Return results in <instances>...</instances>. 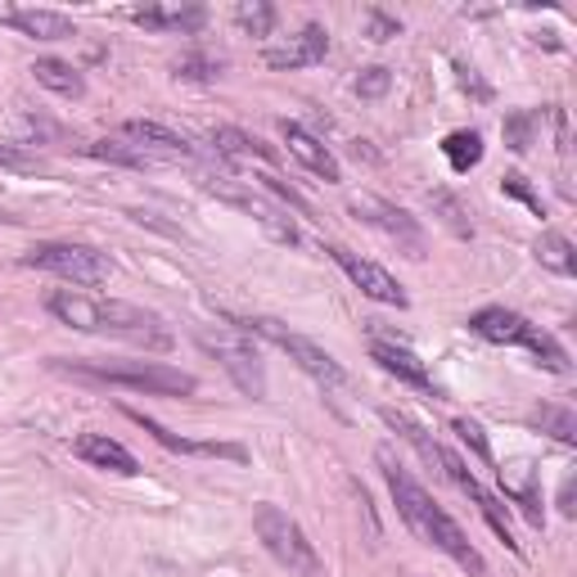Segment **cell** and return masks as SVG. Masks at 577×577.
<instances>
[{
    "label": "cell",
    "mask_w": 577,
    "mask_h": 577,
    "mask_svg": "<svg viewBox=\"0 0 577 577\" xmlns=\"http://www.w3.org/2000/svg\"><path fill=\"white\" fill-rule=\"evenodd\" d=\"M329 55V32L321 23H308V27H298L289 41L280 46H266L262 59L266 68H276V73H293V68H308V63H321Z\"/></svg>",
    "instance_id": "8fae6325"
},
{
    "label": "cell",
    "mask_w": 577,
    "mask_h": 577,
    "mask_svg": "<svg viewBox=\"0 0 577 577\" xmlns=\"http://www.w3.org/2000/svg\"><path fill=\"white\" fill-rule=\"evenodd\" d=\"M122 416L127 420H135V424H141L149 437H154V443L158 447H167V452H177V456H203V443H190V437H177L172 429H163L154 416H145V411H135V406H122Z\"/></svg>",
    "instance_id": "603a6c76"
},
{
    "label": "cell",
    "mask_w": 577,
    "mask_h": 577,
    "mask_svg": "<svg viewBox=\"0 0 577 577\" xmlns=\"http://www.w3.org/2000/svg\"><path fill=\"white\" fill-rule=\"evenodd\" d=\"M199 344L221 361V370L235 380V388H240L244 397L266 401V365H262L253 338L244 329H221V325L217 329H199Z\"/></svg>",
    "instance_id": "ba28073f"
},
{
    "label": "cell",
    "mask_w": 577,
    "mask_h": 577,
    "mask_svg": "<svg viewBox=\"0 0 577 577\" xmlns=\"http://www.w3.org/2000/svg\"><path fill=\"white\" fill-rule=\"evenodd\" d=\"M257 181H262V185H266L271 194H280L285 203H293V208H298V213H308V203H302V199H298V194H293V190H289L285 181H276V177H257Z\"/></svg>",
    "instance_id": "8d00e7d4"
},
{
    "label": "cell",
    "mask_w": 577,
    "mask_h": 577,
    "mask_svg": "<svg viewBox=\"0 0 577 577\" xmlns=\"http://www.w3.org/2000/svg\"><path fill=\"white\" fill-rule=\"evenodd\" d=\"M0 167H5V172H46V163L23 145H0Z\"/></svg>",
    "instance_id": "4dcf8cb0"
},
{
    "label": "cell",
    "mask_w": 577,
    "mask_h": 577,
    "mask_svg": "<svg viewBox=\"0 0 577 577\" xmlns=\"http://www.w3.org/2000/svg\"><path fill=\"white\" fill-rule=\"evenodd\" d=\"M46 312L59 325L82 329V334H113V338H127V344H135V348H149V352L172 348V329L163 325V316L135 308V302L95 298V293H77V289H55L46 298Z\"/></svg>",
    "instance_id": "7a4b0ae2"
},
{
    "label": "cell",
    "mask_w": 577,
    "mask_h": 577,
    "mask_svg": "<svg viewBox=\"0 0 577 577\" xmlns=\"http://www.w3.org/2000/svg\"><path fill=\"white\" fill-rule=\"evenodd\" d=\"M456 82H460V91H469L473 99H492V86L479 77V68H469L465 59H456Z\"/></svg>",
    "instance_id": "d590c367"
},
{
    "label": "cell",
    "mask_w": 577,
    "mask_h": 577,
    "mask_svg": "<svg viewBox=\"0 0 577 577\" xmlns=\"http://www.w3.org/2000/svg\"><path fill=\"white\" fill-rule=\"evenodd\" d=\"M208 141H213V149L221 154V158H235V163H276V149L271 145H262L257 135H249V131H240V127H213L208 131Z\"/></svg>",
    "instance_id": "e0dca14e"
},
{
    "label": "cell",
    "mask_w": 577,
    "mask_h": 577,
    "mask_svg": "<svg viewBox=\"0 0 577 577\" xmlns=\"http://www.w3.org/2000/svg\"><path fill=\"white\" fill-rule=\"evenodd\" d=\"M253 532L266 546V555L276 560L280 568H289V577H321V555L308 541V532L298 528V519H289L280 505L262 501L253 510Z\"/></svg>",
    "instance_id": "277c9868"
},
{
    "label": "cell",
    "mask_w": 577,
    "mask_h": 577,
    "mask_svg": "<svg viewBox=\"0 0 577 577\" xmlns=\"http://www.w3.org/2000/svg\"><path fill=\"white\" fill-rule=\"evenodd\" d=\"M235 329H244V334H262V338H271L280 352H289V361L302 370V375H312L321 388H344L348 384V370L338 365L321 344H312V338H302V334H293V329H285L280 321H271V316H253V321H240Z\"/></svg>",
    "instance_id": "8992f818"
},
{
    "label": "cell",
    "mask_w": 577,
    "mask_h": 577,
    "mask_svg": "<svg viewBox=\"0 0 577 577\" xmlns=\"http://www.w3.org/2000/svg\"><path fill=\"white\" fill-rule=\"evenodd\" d=\"M235 203H240L244 213H253V217H257V226H262L276 244H298V226H293V217H289V213L271 208V203H262V199H253V194H244V190H240V199H235Z\"/></svg>",
    "instance_id": "ffe728a7"
},
{
    "label": "cell",
    "mask_w": 577,
    "mask_h": 577,
    "mask_svg": "<svg viewBox=\"0 0 577 577\" xmlns=\"http://www.w3.org/2000/svg\"><path fill=\"white\" fill-rule=\"evenodd\" d=\"M10 27H19L23 37L32 41H68V37H77V27L68 14H55V10H5L0 14Z\"/></svg>",
    "instance_id": "2e32d148"
},
{
    "label": "cell",
    "mask_w": 577,
    "mask_h": 577,
    "mask_svg": "<svg viewBox=\"0 0 577 577\" xmlns=\"http://www.w3.org/2000/svg\"><path fill=\"white\" fill-rule=\"evenodd\" d=\"M501 190H505V194H515V199H524L537 217H546V203H541V194H537V190H532V185H528L519 172H510V177H505V181H501Z\"/></svg>",
    "instance_id": "836d02e7"
},
{
    "label": "cell",
    "mask_w": 577,
    "mask_h": 577,
    "mask_svg": "<svg viewBox=\"0 0 577 577\" xmlns=\"http://www.w3.org/2000/svg\"><path fill=\"white\" fill-rule=\"evenodd\" d=\"M429 203L437 213H443V221L456 230V235H469V221H465V213H460V203L452 199V194H429Z\"/></svg>",
    "instance_id": "e575fe53"
},
{
    "label": "cell",
    "mask_w": 577,
    "mask_h": 577,
    "mask_svg": "<svg viewBox=\"0 0 577 577\" xmlns=\"http://www.w3.org/2000/svg\"><path fill=\"white\" fill-rule=\"evenodd\" d=\"M443 154H447V163H452V172H469V167H479L483 163V135L479 131H452L447 141H443Z\"/></svg>",
    "instance_id": "7402d4cb"
},
{
    "label": "cell",
    "mask_w": 577,
    "mask_h": 577,
    "mask_svg": "<svg viewBox=\"0 0 577 577\" xmlns=\"http://www.w3.org/2000/svg\"><path fill=\"white\" fill-rule=\"evenodd\" d=\"M118 135H122V141H131V145H141L145 154H154L158 163H181V158L194 154V145L185 141V135H177L172 127H163V122H149V118L122 122Z\"/></svg>",
    "instance_id": "7c38bea8"
},
{
    "label": "cell",
    "mask_w": 577,
    "mask_h": 577,
    "mask_svg": "<svg viewBox=\"0 0 577 577\" xmlns=\"http://www.w3.org/2000/svg\"><path fill=\"white\" fill-rule=\"evenodd\" d=\"M469 329L488 338V344H501V348H528L537 357V365H546L551 375H568V352L560 348V338L546 334L541 325H532L528 316L510 312V308H479L469 316Z\"/></svg>",
    "instance_id": "3957f363"
},
{
    "label": "cell",
    "mask_w": 577,
    "mask_h": 577,
    "mask_svg": "<svg viewBox=\"0 0 577 577\" xmlns=\"http://www.w3.org/2000/svg\"><path fill=\"white\" fill-rule=\"evenodd\" d=\"M276 5H266V0H244V5H235V23H240L244 37H257L266 41L271 32H276Z\"/></svg>",
    "instance_id": "4316f807"
},
{
    "label": "cell",
    "mask_w": 577,
    "mask_h": 577,
    "mask_svg": "<svg viewBox=\"0 0 577 577\" xmlns=\"http://www.w3.org/2000/svg\"><path fill=\"white\" fill-rule=\"evenodd\" d=\"M352 213L365 217L370 226H380L388 240H397L406 249V257H424V230H420V221L411 213H401L397 203H388V199H357Z\"/></svg>",
    "instance_id": "30bf717a"
},
{
    "label": "cell",
    "mask_w": 577,
    "mask_h": 577,
    "mask_svg": "<svg viewBox=\"0 0 577 577\" xmlns=\"http://www.w3.org/2000/svg\"><path fill=\"white\" fill-rule=\"evenodd\" d=\"M537 127H541V113H532V109H515V113H505V122H501L505 149H510V154H528V149H532V141H537Z\"/></svg>",
    "instance_id": "484cf974"
},
{
    "label": "cell",
    "mask_w": 577,
    "mask_h": 577,
    "mask_svg": "<svg viewBox=\"0 0 577 577\" xmlns=\"http://www.w3.org/2000/svg\"><path fill=\"white\" fill-rule=\"evenodd\" d=\"M91 158H105V163H122V167H158L154 154H145L141 145L122 141V135H105V141L91 145Z\"/></svg>",
    "instance_id": "d4e9b609"
},
{
    "label": "cell",
    "mask_w": 577,
    "mask_h": 577,
    "mask_svg": "<svg viewBox=\"0 0 577 577\" xmlns=\"http://www.w3.org/2000/svg\"><path fill=\"white\" fill-rule=\"evenodd\" d=\"M73 370L77 380H99V384H118V388H135V393H199V380L185 375V370H172L163 361H131V365H118V361H73L63 365Z\"/></svg>",
    "instance_id": "5b68a950"
},
{
    "label": "cell",
    "mask_w": 577,
    "mask_h": 577,
    "mask_svg": "<svg viewBox=\"0 0 577 577\" xmlns=\"http://www.w3.org/2000/svg\"><path fill=\"white\" fill-rule=\"evenodd\" d=\"M23 266L50 271V276H59L68 285H82V289H99V285L113 280V257L91 249V244H37V249L23 253Z\"/></svg>",
    "instance_id": "52a82bcc"
},
{
    "label": "cell",
    "mask_w": 577,
    "mask_h": 577,
    "mask_svg": "<svg viewBox=\"0 0 577 577\" xmlns=\"http://www.w3.org/2000/svg\"><path fill=\"white\" fill-rule=\"evenodd\" d=\"M131 23H141L145 32H199L208 23V10H163V5H145L131 10Z\"/></svg>",
    "instance_id": "ac0fdd59"
},
{
    "label": "cell",
    "mask_w": 577,
    "mask_h": 577,
    "mask_svg": "<svg viewBox=\"0 0 577 577\" xmlns=\"http://www.w3.org/2000/svg\"><path fill=\"white\" fill-rule=\"evenodd\" d=\"M73 456L86 460V465H95V469L122 473V479H135V473H141V460H135V456L118 443V437H109V433H77V437H73Z\"/></svg>",
    "instance_id": "5bb4252c"
},
{
    "label": "cell",
    "mask_w": 577,
    "mask_h": 577,
    "mask_svg": "<svg viewBox=\"0 0 577 577\" xmlns=\"http://www.w3.org/2000/svg\"><path fill=\"white\" fill-rule=\"evenodd\" d=\"M172 73L185 77V82H213V77H221V59L217 55H203V50H190V55H181L172 63Z\"/></svg>",
    "instance_id": "f1b7e54d"
},
{
    "label": "cell",
    "mask_w": 577,
    "mask_h": 577,
    "mask_svg": "<svg viewBox=\"0 0 577 577\" xmlns=\"http://www.w3.org/2000/svg\"><path fill=\"white\" fill-rule=\"evenodd\" d=\"M338 266H344V276L365 293V298H375V302H384V308H406V289L388 276V271L380 266V262H370V257H361V253H352V249H344V244H329L325 249Z\"/></svg>",
    "instance_id": "9c48e42d"
},
{
    "label": "cell",
    "mask_w": 577,
    "mask_h": 577,
    "mask_svg": "<svg viewBox=\"0 0 577 577\" xmlns=\"http://www.w3.org/2000/svg\"><path fill=\"white\" fill-rule=\"evenodd\" d=\"M365 37L370 41H393V37H401V19H393L384 10H370L365 14Z\"/></svg>",
    "instance_id": "d6a6232c"
},
{
    "label": "cell",
    "mask_w": 577,
    "mask_h": 577,
    "mask_svg": "<svg viewBox=\"0 0 577 577\" xmlns=\"http://www.w3.org/2000/svg\"><path fill=\"white\" fill-rule=\"evenodd\" d=\"M375 460H380V469H384V483H388V492H393V501H397V515L406 519V528H411V532L424 541V546H433V551H443L447 560H456L465 573L488 577V564H483L479 551H473V541L465 537V528L443 510V505L433 501V492L416 479V473L393 456V447H380Z\"/></svg>",
    "instance_id": "6da1fadb"
},
{
    "label": "cell",
    "mask_w": 577,
    "mask_h": 577,
    "mask_svg": "<svg viewBox=\"0 0 577 577\" xmlns=\"http://www.w3.org/2000/svg\"><path fill=\"white\" fill-rule=\"evenodd\" d=\"M384 424H388V429H397V433L406 437V443H411V447L424 456V465H433L437 473H443V447H437V443H433V437H429L416 420H406V416H397V411H384Z\"/></svg>",
    "instance_id": "cb8c5ba5"
},
{
    "label": "cell",
    "mask_w": 577,
    "mask_h": 577,
    "mask_svg": "<svg viewBox=\"0 0 577 577\" xmlns=\"http://www.w3.org/2000/svg\"><path fill=\"white\" fill-rule=\"evenodd\" d=\"M452 429L460 433V443H465L473 456H479L483 465H496V460H492V447H488V437H483V429H479V424H473V420H456Z\"/></svg>",
    "instance_id": "1f68e13d"
},
{
    "label": "cell",
    "mask_w": 577,
    "mask_h": 577,
    "mask_svg": "<svg viewBox=\"0 0 577 577\" xmlns=\"http://www.w3.org/2000/svg\"><path fill=\"white\" fill-rule=\"evenodd\" d=\"M19 221H23V217H14L10 208H0V226H19Z\"/></svg>",
    "instance_id": "f35d334b"
},
{
    "label": "cell",
    "mask_w": 577,
    "mask_h": 577,
    "mask_svg": "<svg viewBox=\"0 0 577 577\" xmlns=\"http://www.w3.org/2000/svg\"><path fill=\"white\" fill-rule=\"evenodd\" d=\"M370 361H380V370H388V375H397L401 384H411L429 397H443V388H437V380L429 375V365L401 344H370Z\"/></svg>",
    "instance_id": "9a60e30c"
},
{
    "label": "cell",
    "mask_w": 577,
    "mask_h": 577,
    "mask_svg": "<svg viewBox=\"0 0 577 577\" xmlns=\"http://www.w3.org/2000/svg\"><path fill=\"white\" fill-rule=\"evenodd\" d=\"M388 91H393V73H388L384 63H370V68H361V73H357V95L361 99H384Z\"/></svg>",
    "instance_id": "f546056e"
},
{
    "label": "cell",
    "mask_w": 577,
    "mask_h": 577,
    "mask_svg": "<svg viewBox=\"0 0 577 577\" xmlns=\"http://www.w3.org/2000/svg\"><path fill=\"white\" fill-rule=\"evenodd\" d=\"M532 253H537V262L546 266V271H555V276H577V253L568 244V235L541 230V240L532 244Z\"/></svg>",
    "instance_id": "44dd1931"
},
{
    "label": "cell",
    "mask_w": 577,
    "mask_h": 577,
    "mask_svg": "<svg viewBox=\"0 0 577 577\" xmlns=\"http://www.w3.org/2000/svg\"><path fill=\"white\" fill-rule=\"evenodd\" d=\"M560 510L573 519V479H564V488H560Z\"/></svg>",
    "instance_id": "74e56055"
},
{
    "label": "cell",
    "mask_w": 577,
    "mask_h": 577,
    "mask_svg": "<svg viewBox=\"0 0 577 577\" xmlns=\"http://www.w3.org/2000/svg\"><path fill=\"white\" fill-rule=\"evenodd\" d=\"M32 77H37L46 91L63 95V99H82L86 95V77L68 59H37V63H32Z\"/></svg>",
    "instance_id": "d6986e66"
},
{
    "label": "cell",
    "mask_w": 577,
    "mask_h": 577,
    "mask_svg": "<svg viewBox=\"0 0 577 577\" xmlns=\"http://www.w3.org/2000/svg\"><path fill=\"white\" fill-rule=\"evenodd\" d=\"M532 424H541L551 437H560V443H568V447L577 443V420H573L568 406H537V411H532Z\"/></svg>",
    "instance_id": "83f0119b"
},
{
    "label": "cell",
    "mask_w": 577,
    "mask_h": 577,
    "mask_svg": "<svg viewBox=\"0 0 577 577\" xmlns=\"http://www.w3.org/2000/svg\"><path fill=\"white\" fill-rule=\"evenodd\" d=\"M285 131V145H289V158H298L308 172H316L325 185H338L344 181V167H338V158H334V149L321 141V135H312L308 127H298V122H285L280 127Z\"/></svg>",
    "instance_id": "4fadbf2b"
}]
</instances>
